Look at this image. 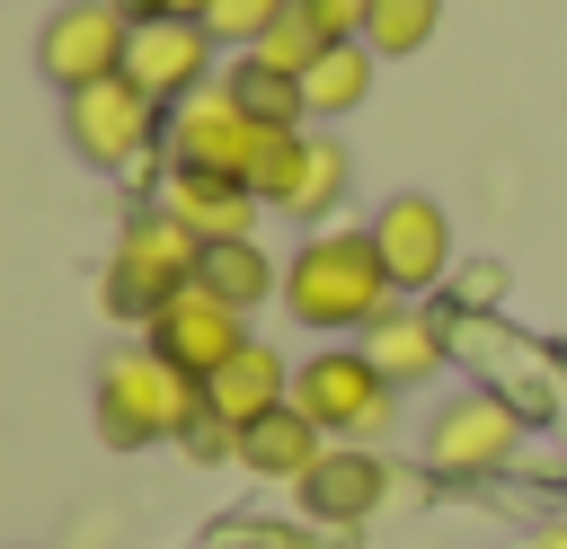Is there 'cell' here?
<instances>
[{"instance_id": "obj_1", "label": "cell", "mask_w": 567, "mask_h": 549, "mask_svg": "<svg viewBox=\"0 0 567 549\" xmlns=\"http://www.w3.org/2000/svg\"><path fill=\"white\" fill-rule=\"evenodd\" d=\"M390 301H408L372 248V230H310L292 257H284V310L310 328V336H363Z\"/></svg>"}, {"instance_id": "obj_2", "label": "cell", "mask_w": 567, "mask_h": 549, "mask_svg": "<svg viewBox=\"0 0 567 549\" xmlns=\"http://www.w3.org/2000/svg\"><path fill=\"white\" fill-rule=\"evenodd\" d=\"M195 416H204V381H186L159 345H115V354L97 363V434H106L115 452L177 443Z\"/></svg>"}, {"instance_id": "obj_3", "label": "cell", "mask_w": 567, "mask_h": 549, "mask_svg": "<svg viewBox=\"0 0 567 549\" xmlns=\"http://www.w3.org/2000/svg\"><path fill=\"white\" fill-rule=\"evenodd\" d=\"M195 266H204V239H195L168 204H142V213L124 221V239H115L106 274H97V301H106L124 328H151V319L195 283Z\"/></svg>"}, {"instance_id": "obj_4", "label": "cell", "mask_w": 567, "mask_h": 549, "mask_svg": "<svg viewBox=\"0 0 567 549\" xmlns=\"http://www.w3.org/2000/svg\"><path fill=\"white\" fill-rule=\"evenodd\" d=\"M292 407H301L328 443H372V434L399 416V390H390V372H381L354 336H337V345H319L310 363H292Z\"/></svg>"}, {"instance_id": "obj_5", "label": "cell", "mask_w": 567, "mask_h": 549, "mask_svg": "<svg viewBox=\"0 0 567 549\" xmlns=\"http://www.w3.org/2000/svg\"><path fill=\"white\" fill-rule=\"evenodd\" d=\"M523 443H532V416L505 407L496 390H461V398H443V407L425 416V469H434L443 487L505 478V469L523 460Z\"/></svg>"}, {"instance_id": "obj_6", "label": "cell", "mask_w": 567, "mask_h": 549, "mask_svg": "<svg viewBox=\"0 0 567 549\" xmlns=\"http://www.w3.org/2000/svg\"><path fill=\"white\" fill-rule=\"evenodd\" d=\"M346 195H354V151H346L337 133H310V124H301V133H275V142H266V159H257V204H266V213L319 230V221L346 213Z\"/></svg>"}, {"instance_id": "obj_7", "label": "cell", "mask_w": 567, "mask_h": 549, "mask_svg": "<svg viewBox=\"0 0 567 549\" xmlns=\"http://www.w3.org/2000/svg\"><path fill=\"white\" fill-rule=\"evenodd\" d=\"M62 133H71V151L89 168H151V151L168 142V106L115 71V80L62 97Z\"/></svg>"}, {"instance_id": "obj_8", "label": "cell", "mask_w": 567, "mask_h": 549, "mask_svg": "<svg viewBox=\"0 0 567 549\" xmlns=\"http://www.w3.org/2000/svg\"><path fill=\"white\" fill-rule=\"evenodd\" d=\"M443 319H452V354L478 372V390H496V398H505V407H523L532 425H549V416H558V345L514 336V328H505V310H496V319L443 310Z\"/></svg>"}, {"instance_id": "obj_9", "label": "cell", "mask_w": 567, "mask_h": 549, "mask_svg": "<svg viewBox=\"0 0 567 549\" xmlns=\"http://www.w3.org/2000/svg\"><path fill=\"white\" fill-rule=\"evenodd\" d=\"M266 124H248L239 115V97L213 80V89H195V97H177L168 106V168H213V177H239V186H257V159H266Z\"/></svg>"}, {"instance_id": "obj_10", "label": "cell", "mask_w": 567, "mask_h": 549, "mask_svg": "<svg viewBox=\"0 0 567 549\" xmlns=\"http://www.w3.org/2000/svg\"><path fill=\"white\" fill-rule=\"evenodd\" d=\"M124 44H133V18H124L115 0H62V9L44 18V35H35V71L71 97V89L115 80V71H124Z\"/></svg>"}, {"instance_id": "obj_11", "label": "cell", "mask_w": 567, "mask_h": 549, "mask_svg": "<svg viewBox=\"0 0 567 549\" xmlns=\"http://www.w3.org/2000/svg\"><path fill=\"white\" fill-rule=\"evenodd\" d=\"M372 248H381V266H390V283L416 301V292H443L452 283V266H461V239H452V213L434 204V195H390L372 221Z\"/></svg>"}, {"instance_id": "obj_12", "label": "cell", "mask_w": 567, "mask_h": 549, "mask_svg": "<svg viewBox=\"0 0 567 549\" xmlns=\"http://www.w3.org/2000/svg\"><path fill=\"white\" fill-rule=\"evenodd\" d=\"M390 460L372 452V443H328L319 452V469L292 487V505H301V522L310 531H363L381 505H390Z\"/></svg>"}, {"instance_id": "obj_13", "label": "cell", "mask_w": 567, "mask_h": 549, "mask_svg": "<svg viewBox=\"0 0 567 549\" xmlns=\"http://www.w3.org/2000/svg\"><path fill=\"white\" fill-rule=\"evenodd\" d=\"M124 80L151 89L159 106L213 89V80H221V71H213V27H204V18H142L133 44H124Z\"/></svg>"}, {"instance_id": "obj_14", "label": "cell", "mask_w": 567, "mask_h": 549, "mask_svg": "<svg viewBox=\"0 0 567 549\" xmlns=\"http://www.w3.org/2000/svg\"><path fill=\"white\" fill-rule=\"evenodd\" d=\"M142 345H159L186 381H213V372L248 345V310H230V301H213L204 283H186V292H177V301L142 328Z\"/></svg>"}, {"instance_id": "obj_15", "label": "cell", "mask_w": 567, "mask_h": 549, "mask_svg": "<svg viewBox=\"0 0 567 549\" xmlns=\"http://www.w3.org/2000/svg\"><path fill=\"white\" fill-rule=\"evenodd\" d=\"M354 345L390 372V390H416V381H443L452 372V319L425 310V301H390Z\"/></svg>"}, {"instance_id": "obj_16", "label": "cell", "mask_w": 567, "mask_h": 549, "mask_svg": "<svg viewBox=\"0 0 567 549\" xmlns=\"http://www.w3.org/2000/svg\"><path fill=\"white\" fill-rule=\"evenodd\" d=\"M159 204L195 230V239H257V186L213 177V168H159Z\"/></svg>"}, {"instance_id": "obj_17", "label": "cell", "mask_w": 567, "mask_h": 549, "mask_svg": "<svg viewBox=\"0 0 567 549\" xmlns=\"http://www.w3.org/2000/svg\"><path fill=\"white\" fill-rule=\"evenodd\" d=\"M284 398H292V363H284L266 336H248V345L204 381V407H213L230 434H248V425H257V416H275Z\"/></svg>"}, {"instance_id": "obj_18", "label": "cell", "mask_w": 567, "mask_h": 549, "mask_svg": "<svg viewBox=\"0 0 567 549\" xmlns=\"http://www.w3.org/2000/svg\"><path fill=\"white\" fill-rule=\"evenodd\" d=\"M319 452H328V434H319L292 398L239 434V469H248V478H275V487H301V478L319 469Z\"/></svg>"}, {"instance_id": "obj_19", "label": "cell", "mask_w": 567, "mask_h": 549, "mask_svg": "<svg viewBox=\"0 0 567 549\" xmlns=\"http://www.w3.org/2000/svg\"><path fill=\"white\" fill-rule=\"evenodd\" d=\"M372 71H381V53L363 44V35H337L310 71H301V106H310V124H337V115H354L363 97H372Z\"/></svg>"}, {"instance_id": "obj_20", "label": "cell", "mask_w": 567, "mask_h": 549, "mask_svg": "<svg viewBox=\"0 0 567 549\" xmlns=\"http://www.w3.org/2000/svg\"><path fill=\"white\" fill-rule=\"evenodd\" d=\"M195 283H204L213 301H230V310H257V301H275V292H284V266H275L257 239H204Z\"/></svg>"}, {"instance_id": "obj_21", "label": "cell", "mask_w": 567, "mask_h": 549, "mask_svg": "<svg viewBox=\"0 0 567 549\" xmlns=\"http://www.w3.org/2000/svg\"><path fill=\"white\" fill-rule=\"evenodd\" d=\"M221 89H230V97H239V115H248V124H266V133H301V124H310V106H301V80L266 71L257 53H239V62L221 71Z\"/></svg>"}, {"instance_id": "obj_22", "label": "cell", "mask_w": 567, "mask_h": 549, "mask_svg": "<svg viewBox=\"0 0 567 549\" xmlns=\"http://www.w3.org/2000/svg\"><path fill=\"white\" fill-rule=\"evenodd\" d=\"M328 44H337V35H328V18H319L310 0H292V9H284V18H275V27L257 35V44H248V53H257L266 71H284V80H301V71H310V62L328 53Z\"/></svg>"}, {"instance_id": "obj_23", "label": "cell", "mask_w": 567, "mask_h": 549, "mask_svg": "<svg viewBox=\"0 0 567 549\" xmlns=\"http://www.w3.org/2000/svg\"><path fill=\"white\" fill-rule=\"evenodd\" d=\"M434 27H443V0H372L363 44H372L381 62H408V53H425V44H434Z\"/></svg>"}, {"instance_id": "obj_24", "label": "cell", "mask_w": 567, "mask_h": 549, "mask_svg": "<svg viewBox=\"0 0 567 549\" xmlns=\"http://www.w3.org/2000/svg\"><path fill=\"white\" fill-rule=\"evenodd\" d=\"M505 292H514V274H505L496 257H461V266H452V283H443V310L496 319V310H505Z\"/></svg>"}, {"instance_id": "obj_25", "label": "cell", "mask_w": 567, "mask_h": 549, "mask_svg": "<svg viewBox=\"0 0 567 549\" xmlns=\"http://www.w3.org/2000/svg\"><path fill=\"white\" fill-rule=\"evenodd\" d=\"M284 9H292V0H213V9H204V27H213V44H239V53H248Z\"/></svg>"}, {"instance_id": "obj_26", "label": "cell", "mask_w": 567, "mask_h": 549, "mask_svg": "<svg viewBox=\"0 0 567 549\" xmlns=\"http://www.w3.org/2000/svg\"><path fill=\"white\" fill-rule=\"evenodd\" d=\"M177 443H186V460H239V434H230V425H221L213 407H204V416H195V425H186Z\"/></svg>"}, {"instance_id": "obj_27", "label": "cell", "mask_w": 567, "mask_h": 549, "mask_svg": "<svg viewBox=\"0 0 567 549\" xmlns=\"http://www.w3.org/2000/svg\"><path fill=\"white\" fill-rule=\"evenodd\" d=\"M319 18H328V35H363V18H372V0H310Z\"/></svg>"}, {"instance_id": "obj_28", "label": "cell", "mask_w": 567, "mask_h": 549, "mask_svg": "<svg viewBox=\"0 0 567 549\" xmlns=\"http://www.w3.org/2000/svg\"><path fill=\"white\" fill-rule=\"evenodd\" d=\"M115 9H124V18L142 27V18H204L213 0H115Z\"/></svg>"}, {"instance_id": "obj_29", "label": "cell", "mask_w": 567, "mask_h": 549, "mask_svg": "<svg viewBox=\"0 0 567 549\" xmlns=\"http://www.w3.org/2000/svg\"><path fill=\"white\" fill-rule=\"evenodd\" d=\"M532 549H567V514H549V522L532 531Z\"/></svg>"}, {"instance_id": "obj_30", "label": "cell", "mask_w": 567, "mask_h": 549, "mask_svg": "<svg viewBox=\"0 0 567 549\" xmlns=\"http://www.w3.org/2000/svg\"><path fill=\"white\" fill-rule=\"evenodd\" d=\"M266 549H319V540H301V531H292V540H266Z\"/></svg>"}]
</instances>
